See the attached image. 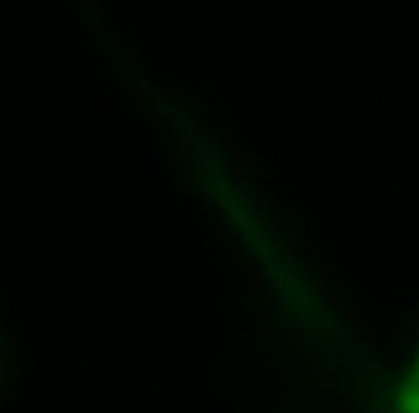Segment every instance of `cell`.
I'll use <instances>...</instances> for the list:
<instances>
[{
	"label": "cell",
	"instance_id": "1",
	"mask_svg": "<svg viewBox=\"0 0 419 413\" xmlns=\"http://www.w3.org/2000/svg\"><path fill=\"white\" fill-rule=\"evenodd\" d=\"M390 413H419V356L408 376L399 382L393 402H390Z\"/></svg>",
	"mask_w": 419,
	"mask_h": 413
}]
</instances>
